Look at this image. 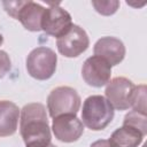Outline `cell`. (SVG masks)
Listing matches in <instances>:
<instances>
[{
	"mask_svg": "<svg viewBox=\"0 0 147 147\" xmlns=\"http://www.w3.org/2000/svg\"><path fill=\"white\" fill-rule=\"evenodd\" d=\"M20 132L26 147H47L51 144V127L42 103L32 102L22 108Z\"/></svg>",
	"mask_w": 147,
	"mask_h": 147,
	"instance_id": "1",
	"label": "cell"
},
{
	"mask_svg": "<svg viewBox=\"0 0 147 147\" xmlns=\"http://www.w3.org/2000/svg\"><path fill=\"white\" fill-rule=\"evenodd\" d=\"M114 108L103 95H90L82 110V123L93 131L106 129L114 118Z\"/></svg>",
	"mask_w": 147,
	"mask_h": 147,
	"instance_id": "2",
	"label": "cell"
},
{
	"mask_svg": "<svg viewBox=\"0 0 147 147\" xmlns=\"http://www.w3.org/2000/svg\"><path fill=\"white\" fill-rule=\"evenodd\" d=\"M80 96L70 86H59L47 96V110L52 118L61 115H76L80 108Z\"/></svg>",
	"mask_w": 147,
	"mask_h": 147,
	"instance_id": "3",
	"label": "cell"
},
{
	"mask_svg": "<svg viewBox=\"0 0 147 147\" xmlns=\"http://www.w3.org/2000/svg\"><path fill=\"white\" fill-rule=\"evenodd\" d=\"M57 63V55L48 47L39 46L32 49L26 57L28 74L38 80L49 79L55 70Z\"/></svg>",
	"mask_w": 147,
	"mask_h": 147,
	"instance_id": "4",
	"label": "cell"
},
{
	"mask_svg": "<svg viewBox=\"0 0 147 147\" xmlns=\"http://www.w3.org/2000/svg\"><path fill=\"white\" fill-rule=\"evenodd\" d=\"M56 46L60 54L65 57H77L83 54L90 46V39L86 31L77 24L56 39Z\"/></svg>",
	"mask_w": 147,
	"mask_h": 147,
	"instance_id": "5",
	"label": "cell"
},
{
	"mask_svg": "<svg viewBox=\"0 0 147 147\" xmlns=\"http://www.w3.org/2000/svg\"><path fill=\"white\" fill-rule=\"evenodd\" d=\"M136 85L125 77H115L107 83L106 99L117 110H126L131 107Z\"/></svg>",
	"mask_w": 147,
	"mask_h": 147,
	"instance_id": "6",
	"label": "cell"
},
{
	"mask_svg": "<svg viewBox=\"0 0 147 147\" xmlns=\"http://www.w3.org/2000/svg\"><path fill=\"white\" fill-rule=\"evenodd\" d=\"M72 25L71 15L59 6V3H52L51 7L45 8L42 20H41V30L49 36L61 37L64 34L70 26Z\"/></svg>",
	"mask_w": 147,
	"mask_h": 147,
	"instance_id": "7",
	"label": "cell"
},
{
	"mask_svg": "<svg viewBox=\"0 0 147 147\" xmlns=\"http://www.w3.org/2000/svg\"><path fill=\"white\" fill-rule=\"evenodd\" d=\"M111 67L100 56L93 55L86 59L82 68V77L85 83L93 87H102L110 80Z\"/></svg>",
	"mask_w": 147,
	"mask_h": 147,
	"instance_id": "8",
	"label": "cell"
},
{
	"mask_svg": "<svg viewBox=\"0 0 147 147\" xmlns=\"http://www.w3.org/2000/svg\"><path fill=\"white\" fill-rule=\"evenodd\" d=\"M52 130L57 140L74 142L84 133V124L76 115H61L53 118Z\"/></svg>",
	"mask_w": 147,
	"mask_h": 147,
	"instance_id": "9",
	"label": "cell"
},
{
	"mask_svg": "<svg viewBox=\"0 0 147 147\" xmlns=\"http://www.w3.org/2000/svg\"><path fill=\"white\" fill-rule=\"evenodd\" d=\"M94 55L106 60L110 67L119 64L125 57V46L122 40L115 37H102L93 47Z\"/></svg>",
	"mask_w": 147,
	"mask_h": 147,
	"instance_id": "10",
	"label": "cell"
},
{
	"mask_svg": "<svg viewBox=\"0 0 147 147\" xmlns=\"http://www.w3.org/2000/svg\"><path fill=\"white\" fill-rule=\"evenodd\" d=\"M44 11L45 8L40 3L33 1H23L16 15V20H18L29 31H40Z\"/></svg>",
	"mask_w": 147,
	"mask_h": 147,
	"instance_id": "11",
	"label": "cell"
},
{
	"mask_svg": "<svg viewBox=\"0 0 147 147\" xmlns=\"http://www.w3.org/2000/svg\"><path fill=\"white\" fill-rule=\"evenodd\" d=\"M21 110L11 101L0 100V137L13 136L17 131Z\"/></svg>",
	"mask_w": 147,
	"mask_h": 147,
	"instance_id": "12",
	"label": "cell"
},
{
	"mask_svg": "<svg viewBox=\"0 0 147 147\" xmlns=\"http://www.w3.org/2000/svg\"><path fill=\"white\" fill-rule=\"evenodd\" d=\"M144 137L145 136L139 130L129 125H123L111 133L108 142L111 147H138Z\"/></svg>",
	"mask_w": 147,
	"mask_h": 147,
	"instance_id": "13",
	"label": "cell"
},
{
	"mask_svg": "<svg viewBox=\"0 0 147 147\" xmlns=\"http://www.w3.org/2000/svg\"><path fill=\"white\" fill-rule=\"evenodd\" d=\"M123 125L132 126V127L139 130L144 136H146V133H147V115L138 113L136 110H131L125 115Z\"/></svg>",
	"mask_w": 147,
	"mask_h": 147,
	"instance_id": "14",
	"label": "cell"
},
{
	"mask_svg": "<svg viewBox=\"0 0 147 147\" xmlns=\"http://www.w3.org/2000/svg\"><path fill=\"white\" fill-rule=\"evenodd\" d=\"M131 107L133 110L146 115V86L138 85L134 87Z\"/></svg>",
	"mask_w": 147,
	"mask_h": 147,
	"instance_id": "15",
	"label": "cell"
},
{
	"mask_svg": "<svg viewBox=\"0 0 147 147\" xmlns=\"http://www.w3.org/2000/svg\"><path fill=\"white\" fill-rule=\"evenodd\" d=\"M92 6L95 10L105 16L113 15L117 11L119 7V1L117 0H108V1H92Z\"/></svg>",
	"mask_w": 147,
	"mask_h": 147,
	"instance_id": "16",
	"label": "cell"
},
{
	"mask_svg": "<svg viewBox=\"0 0 147 147\" xmlns=\"http://www.w3.org/2000/svg\"><path fill=\"white\" fill-rule=\"evenodd\" d=\"M11 68L9 55L5 51H0V78H2Z\"/></svg>",
	"mask_w": 147,
	"mask_h": 147,
	"instance_id": "17",
	"label": "cell"
},
{
	"mask_svg": "<svg viewBox=\"0 0 147 147\" xmlns=\"http://www.w3.org/2000/svg\"><path fill=\"white\" fill-rule=\"evenodd\" d=\"M90 147H111L108 142V140H105V139H101V140H96L94 142L91 144Z\"/></svg>",
	"mask_w": 147,
	"mask_h": 147,
	"instance_id": "18",
	"label": "cell"
},
{
	"mask_svg": "<svg viewBox=\"0 0 147 147\" xmlns=\"http://www.w3.org/2000/svg\"><path fill=\"white\" fill-rule=\"evenodd\" d=\"M2 42H3V37H2V34L0 33V46L2 45Z\"/></svg>",
	"mask_w": 147,
	"mask_h": 147,
	"instance_id": "19",
	"label": "cell"
},
{
	"mask_svg": "<svg viewBox=\"0 0 147 147\" xmlns=\"http://www.w3.org/2000/svg\"><path fill=\"white\" fill-rule=\"evenodd\" d=\"M47 147H56V146H55V145H53V144H52V142H51V144H49V145H48V146H47Z\"/></svg>",
	"mask_w": 147,
	"mask_h": 147,
	"instance_id": "20",
	"label": "cell"
}]
</instances>
